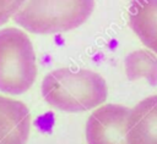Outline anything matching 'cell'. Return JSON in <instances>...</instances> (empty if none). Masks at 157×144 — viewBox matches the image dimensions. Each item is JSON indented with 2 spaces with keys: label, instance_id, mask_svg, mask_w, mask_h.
Listing matches in <instances>:
<instances>
[{
  "label": "cell",
  "instance_id": "obj_1",
  "mask_svg": "<svg viewBox=\"0 0 157 144\" xmlns=\"http://www.w3.org/2000/svg\"><path fill=\"white\" fill-rule=\"evenodd\" d=\"M44 100L56 110L82 112L101 106L108 96L104 78L91 70L58 68L42 82Z\"/></svg>",
  "mask_w": 157,
  "mask_h": 144
},
{
  "label": "cell",
  "instance_id": "obj_2",
  "mask_svg": "<svg viewBox=\"0 0 157 144\" xmlns=\"http://www.w3.org/2000/svg\"><path fill=\"white\" fill-rule=\"evenodd\" d=\"M94 9V0H26L13 21L33 34L72 31L83 24Z\"/></svg>",
  "mask_w": 157,
  "mask_h": 144
},
{
  "label": "cell",
  "instance_id": "obj_3",
  "mask_svg": "<svg viewBox=\"0 0 157 144\" xmlns=\"http://www.w3.org/2000/svg\"><path fill=\"white\" fill-rule=\"evenodd\" d=\"M36 77V54L28 35L15 27L0 29V92L23 94Z\"/></svg>",
  "mask_w": 157,
  "mask_h": 144
},
{
  "label": "cell",
  "instance_id": "obj_4",
  "mask_svg": "<svg viewBox=\"0 0 157 144\" xmlns=\"http://www.w3.org/2000/svg\"><path fill=\"white\" fill-rule=\"evenodd\" d=\"M129 112V107L119 104H105L96 109L86 122L87 144H128Z\"/></svg>",
  "mask_w": 157,
  "mask_h": 144
},
{
  "label": "cell",
  "instance_id": "obj_5",
  "mask_svg": "<svg viewBox=\"0 0 157 144\" xmlns=\"http://www.w3.org/2000/svg\"><path fill=\"white\" fill-rule=\"evenodd\" d=\"M31 129V113L20 100L0 95V144H26Z\"/></svg>",
  "mask_w": 157,
  "mask_h": 144
},
{
  "label": "cell",
  "instance_id": "obj_6",
  "mask_svg": "<svg viewBox=\"0 0 157 144\" xmlns=\"http://www.w3.org/2000/svg\"><path fill=\"white\" fill-rule=\"evenodd\" d=\"M128 144H157V94L130 109L126 122Z\"/></svg>",
  "mask_w": 157,
  "mask_h": 144
},
{
  "label": "cell",
  "instance_id": "obj_7",
  "mask_svg": "<svg viewBox=\"0 0 157 144\" xmlns=\"http://www.w3.org/2000/svg\"><path fill=\"white\" fill-rule=\"evenodd\" d=\"M128 18L141 43L157 54V0H131Z\"/></svg>",
  "mask_w": 157,
  "mask_h": 144
},
{
  "label": "cell",
  "instance_id": "obj_8",
  "mask_svg": "<svg viewBox=\"0 0 157 144\" xmlns=\"http://www.w3.org/2000/svg\"><path fill=\"white\" fill-rule=\"evenodd\" d=\"M125 73L129 81L145 78L151 87L157 85V57L148 50H135L124 60Z\"/></svg>",
  "mask_w": 157,
  "mask_h": 144
},
{
  "label": "cell",
  "instance_id": "obj_9",
  "mask_svg": "<svg viewBox=\"0 0 157 144\" xmlns=\"http://www.w3.org/2000/svg\"><path fill=\"white\" fill-rule=\"evenodd\" d=\"M25 1L26 0H0V26L5 24L10 17H13Z\"/></svg>",
  "mask_w": 157,
  "mask_h": 144
}]
</instances>
